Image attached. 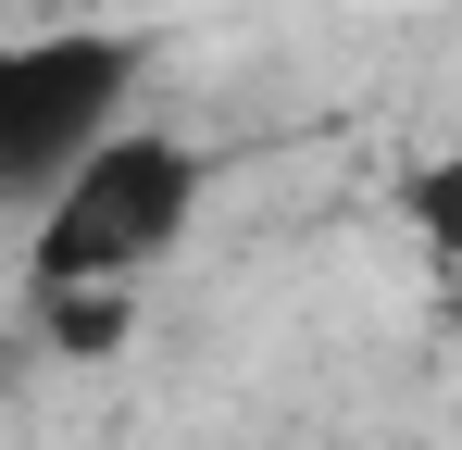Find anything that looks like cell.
<instances>
[{"label": "cell", "mask_w": 462, "mask_h": 450, "mask_svg": "<svg viewBox=\"0 0 462 450\" xmlns=\"http://www.w3.org/2000/svg\"><path fill=\"white\" fill-rule=\"evenodd\" d=\"M200 213H213V150L188 138V126L125 113V126L25 213V300H51V288H138L151 263L188 250Z\"/></svg>", "instance_id": "1"}, {"label": "cell", "mask_w": 462, "mask_h": 450, "mask_svg": "<svg viewBox=\"0 0 462 450\" xmlns=\"http://www.w3.org/2000/svg\"><path fill=\"white\" fill-rule=\"evenodd\" d=\"M151 100L138 25H13L0 38V213H38L88 150Z\"/></svg>", "instance_id": "2"}, {"label": "cell", "mask_w": 462, "mask_h": 450, "mask_svg": "<svg viewBox=\"0 0 462 450\" xmlns=\"http://www.w3.org/2000/svg\"><path fill=\"white\" fill-rule=\"evenodd\" d=\"M387 213H400V238H412V250H425V263L462 288V138H450V150H425V163H400Z\"/></svg>", "instance_id": "3"}, {"label": "cell", "mask_w": 462, "mask_h": 450, "mask_svg": "<svg viewBox=\"0 0 462 450\" xmlns=\"http://www.w3.org/2000/svg\"><path fill=\"white\" fill-rule=\"evenodd\" d=\"M38 325H51V351H88V363H100V351L138 338V288H51Z\"/></svg>", "instance_id": "4"}]
</instances>
